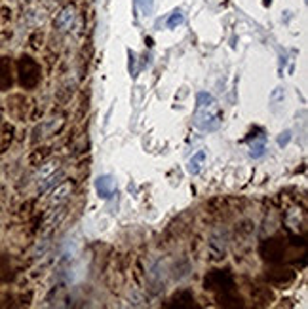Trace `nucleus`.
Returning a JSON list of instances; mask_svg holds the SVG:
<instances>
[{
	"label": "nucleus",
	"mask_w": 308,
	"mask_h": 309,
	"mask_svg": "<svg viewBox=\"0 0 308 309\" xmlns=\"http://www.w3.org/2000/svg\"><path fill=\"white\" fill-rule=\"evenodd\" d=\"M194 125L202 131H217L223 124V112L219 103L211 93L202 91L196 95V108H194Z\"/></svg>",
	"instance_id": "nucleus-1"
},
{
	"label": "nucleus",
	"mask_w": 308,
	"mask_h": 309,
	"mask_svg": "<svg viewBox=\"0 0 308 309\" xmlns=\"http://www.w3.org/2000/svg\"><path fill=\"white\" fill-rule=\"evenodd\" d=\"M204 286L206 291L217 292V294L234 291V275L228 269H213L204 277Z\"/></svg>",
	"instance_id": "nucleus-2"
},
{
	"label": "nucleus",
	"mask_w": 308,
	"mask_h": 309,
	"mask_svg": "<svg viewBox=\"0 0 308 309\" xmlns=\"http://www.w3.org/2000/svg\"><path fill=\"white\" fill-rule=\"evenodd\" d=\"M19 82H21V86L27 87V89H32V87L38 86V82H40V67H38V63L29 55H23L19 59Z\"/></svg>",
	"instance_id": "nucleus-3"
},
{
	"label": "nucleus",
	"mask_w": 308,
	"mask_h": 309,
	"mask_svg": "<svg viewBox=\"0 0 308 309\" xmlns=\"http://www.w3.org/2000/svg\"><path fill=\"white\" fill-rule=\"evenodd\" d=\"M261 254L268 262H280L283 258V243L280 239H266L261 245Z\"/></svg>",
	"instance_id": "nucleus-4"
},
{
	"label": "nucleus",
	"mask_w": 308,
	"mask_h": 309,
	"mask_svg": "<svg viewBox=\"0 0 308 309\" xmlns=\"http://www.w3.org/2000/svg\"><path fill=\"white\" fill-rule=\"evenodd\" d=\"M166 307H177V309H190L196 307L194 303V294L190 291H181L177 292L175 296L171 298L170 302L166 303Z\"/></svg>",
	"instance_id": "nucleus-5"
},
{
	"label": "nucleus",
	"mask_w": 308,
	"mask_h": 309,
	"mask_svg": "<svg viewBox=\"0 0 308 309\" xmlns=\"http://www.w3.org/2000/svg\"><path fill=\"white\" fill-rule=\"evenodd\" d=\"M95 190L99 194V198H103V199L113 198L114 190H116V184H114L113 177H108V175L97 177V180H95Z\"/></svg>",
	"instance_id": "nucleus-6"
},
{
	"label": "nucleus",
	"mask_w": 308,
	"mask_h": 309,
	"mask_svg": "<svg viewBox=\"0 0 308 309\" xmlns=\"http://www.w3.org/2000/svg\"><path fill=\"white\" fill-rule=\"evenodd\" d=\"M12 65L10 57H0V91H8L12 87Z\"/></svg>",
	"instance_id": "nucleus-7"
},
{
	"label": "nucleus",
	"mask_w": 308,
	"mask_h": 309,
	"mask_svg": "<svg viewBox=\"0 0 308 309\" xmlns=\"http://www.w3.org/2000/svg\"><path fill=\"white\" fill-rule=\"evenodd\" d=\"M73 21H75V8L67 6V8H63L61 12L57 13L56 27L59 29V31H69L70 27H73Z\"/></svg>",
	"instance_id": "nucleus-8"
},
{
	"label": "nucleus",
	"mask_w": 308,
	"mask_h": 309,
	"mask_svg": "<svg viewBox=\"0 0 308 309\" xmlns=\"http://www.w3.org/2000/svg\"><path fill=\"white\" fill-rule=\"evenodd\" d=\"M204 160H206V152H204V150L196 152V154L190 158L189 165H187V171H189L190 175H198L202 171V163H204Z\"/></svg>",
	"instance_id": "nucleus-9"
},
{
	"label": "nucleus",
	"mask_w": 308,
	"mask_h": 309,
	"mask_svg": "<svg viewBox=\"0 0 308 309\" xmlns=\"http://www.w3.org/2000/svg\"><path fill=\"white\" fill-rule=\"evenodd\" d=\"M183 21H185V15H183V12H181V10H175V12L170 15V19H168V23H166V25H168V29H175V27L181 25Z\"/></svg>",
	"instance_id": "nucleus-10"
},
{
	"label": "nucleus",
	"mask_w": 308,
	"mask_h": 309,
	"mask_svg": "<svg viewBox=\"0 0 308 309\" xmlns=\"http://www.w3.org/2000/svg\"><path fill=\"white\" fill-rule=\"evenodd\" d=\"M135 6L141 10L143 15H151L152 8H154V0H135Z\"/></svg>",
	"instance_id": "nucleus-11"
},
{
	"label": "nucleus",
	"mask_w": 308,
	"mask_h": 309,
	"mask_svg": "<svg viewBox=\"0 0 308 309\" xmlns=\"http://www.w3.org/2000/svg\"><path fill=\"white\" fill-rule=\"evenodd\" d=\"M264 150H266V146H264V137H261L257 142L251 144V152H249V154H251L253 158H261V156H264Z\"/></svg>",
	"instance_id": "nucleus-12"
},
{
	"label": "nucleus",
	"mask_w": 308,
	"mask_h": 309,
	"mask_svg": "<svg viewBox=\"0 0 308 309\" xmlns=\"http://www.w3.org/2000/svg\"><path fill=\"white\" fill-rule=\"evenodd\" d=\"M289 139H291V133L287 131V133H285V139H283V137H280V139H278V142H280V144L283 146V144H287V141H289Z\"/></svg>",
	"instance_id": "nucleus-13"
}]
</instances>
